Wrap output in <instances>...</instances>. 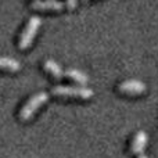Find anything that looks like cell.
<instances>
[{
  "mask_svg": "<svg viewBox=\"0 0 158 158\" xmlns=\"http://www.w3.org/2000/svg\"><path fill=\"white\" fill-rule=\"evenodd\" d=\"M52 94L56 97H65V98H81V100H89L94 96L93 89L85 86V85H78V86H71V85H57L52 89Z\"/></svg>",
  "mask_w": 158,
  "mask_h": 158,
  "instance_id": "obj_1",
  "label": "cell"
},
{
  "mask_svg": "<svg viewBox=\"0 0 158 158\" xmlns=\"http://www.w3.org/2000/svg\"><path fill=\"white\" fill-rule=\"evenodd\" d=\"M47 100H49V93H46V92H38L33 96H31L24 103V106L21 107V110H19V114H18L19 119H21L22 122L31 121L33 115L36 114V111H38L44 103H47Z\"/></svg>",
  "mask_w": 158,
  "mask_h": 158,
  "instance_id": "obj_2",
  "label": "cell"
},
{
  "mask_svg": "<svg viewBox=\"0 0 158 158\" xmlns=\"http://www.w3.org/2000/svg\"><path fill=\"white\" fill-rule=\"evenodd\" d=\"M42 25V19L39 17L33 15L28 19V22L25 24L24 29H22L21 35L18 39V47L21 50H27L28 47H31V44L33 43V39L38 35L39 28Z\"/></svg>",
  "mask_w": 158,
  "mask_h": 158,
  "instance_id": "obj_3",
  "label": "cell"
},
{
  "mask_svg": "<svg viewBox=\"0 0 158 158\" xmlns=\"http://www.w3.org/2000/svg\"><path fill=\"white\" fill-rule=\"evenodd\" d=\"M118 90L126 96H140L147 90V86L137 79H126L118 85Z\"/></svg>",
  "mask_w": 158,
  "mask_h": 158,
  "instance_id": "obj_4",
  "label": "cell"
},
{
  "mask_svg": "<svg viewBox=\"0 0 158 158\" xmlns=\"http://www.w3.org/2000/svg\"><path fill=\"white\" fill-rule=\"evenodd\" d=\"M31 7L33 10H40V11H60L65 7L64 2L61 0H33L31 3Z\"/></svg>",
  "mask_w": 158,
  "mask_h": 158,
  "instance_id": "obj_5",
  "label": "cell"
},
{
  "mask_svg": "<svg viewBox=\"0 0 158 158\" xmlns=\"http://www.w3.org/2000/svg\"><path fill=\"white\" fill-rule=\"evenodd\" d=\"M147 142H148V136L144 131L136 132L133 139H132V143H131V153L135 154V156L143 154L146 146H147Z\"/></svg>",
  "mask_w": 158,
  "mask_h": 158,
  "instance_id": "obj_6",
  "label": "cell"
},
{
  "mask_svg": "<svg viewBox=\"0 0 158 158\" xmlns=\"http://www.w3.org/2000/svg\"><path fill=\"white\" fill-rule=\"evenodd\" d=\"M43 69L49 75H52L54 79H63L64 77H65V75H64V69L61 68V65L56 63L54 60H52V58H47V60H44Z\"/></svg>",
  "mask_w": 158,
  "mask_h": 158,
  "instance_id": "obj_7",
  "label": "cell"
},
{
  "mask_svg": "<svg viewBox=\"0 0 158 158\" xmlns=\"http://www.w3.org/2000/svg\"><path fill=\"white\" fill-rule=\"evenodd\" d=\"M0 69H2V71L18 72L19 69H21V64H19V61L15 60V58L0 56Z\"/></svg>",
  "mask_w": 158,
  "mask_h": 158,
  "instance_id": "obj_8",
  "label": "cell"
},
{
  "mask_svg": "<svg viewBox=\"0 0 158 158\" xmlns=\"http://www.w3.org/2000/svg\"><path fill=\"white\" fill-rule=\"evenodd\" d=\"M64 75L79 85H85V86H86V83L89 82V77H87L85 72L79 71V69H75V68H68L67 71H64Z\"/></svg>",
  "mask_w": 158,
  "mask_h": 158,
  "instance_id": "obj_9",
  "label": "cell"
},
{
  "mask_svg": "<svg viewBox=\"0 0 158 158\" xmlns=\"http://www.w3.org/2000/svg\"><path fill=\"white\" fill-rule=\"evenodd\" d=\"M64 4L67 6V8H68V10H74V8L77 7V0H65V2H64Z\"/></svg>",
  "mask_w": 158,
  "mask_h": 158,
  "instance_id": "obj_10",
  "label": "cell"
},
{
  "mask_svg": "<svg viewBox=\"0 0 158 158\" xmlns=\"http://www.w3.org/2000/svg\"><path fill=\"white\" fill-rule=\"evenodd\" d=\"M137 158H148L147 156H143V154H140V156H137Z\"/></svg>",
  "mask_w": 158,
  "mask_h": 158,
  "instance_id": "obj_11",
  "label": "cell"
}]
</instances>
